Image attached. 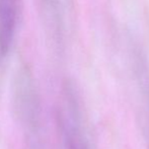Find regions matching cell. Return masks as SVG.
<instances>
[{"label":"cell","mask_w":149,"mask_h":149,"mask_svg":"<svg viewBox=\"0 0 149 149\" xmlns=\"http://www.w3.org/2000/svg\"><path fill=\"white\" fill-rule=\"evenodd\" d=\"M59 126L64 149H91L83 122L82 110L77 90L66 83L59 108Z\"/></svg>","instance_id":"6da1fadb"},{"label":"cell","mask_w":149,"mask_h":149,"mask_svg":"<svg viewBox=\"0 0 149 149\" xmlns=\"http://www.w3.org/2000/svg\"><path fill=\"white\" fill-rule=\"evenodd\" d=\"M19 22V0H0V60L10 53Z\"/></svg>","instance_id":"7a4b0ae2"},{"label":"cell","mask_w":149,"mask_h":149,"mask_svg":"<svg viewBox=\"0 0 149 149\" xmlns=\"http://www.w3.org/2000/svg\"><path fill=\"white\" fill-rule=\"evenodd\" d=\"M134 70L140 89L145 121V135L149 149V65L145 57L140 52H136L134 58Z\"/></svg>","instance_id":"3957f363"}]
</instances>
